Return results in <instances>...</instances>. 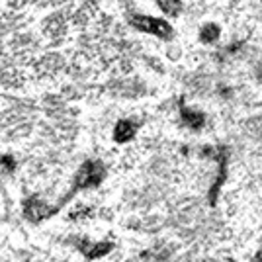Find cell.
Wrapping results in <instances>:
<instances>
[{"label": "cell", "instance_id": "obj_1", "mask_svg": "<svg viewBox=\"0 0 262 262\" xmlns=\"http://www.w3.org/2000/svg\"><path fill=\"white\" fill-rule=\"evenodd\" d=\"M129 24L139 30L143 33H151L157 37H163V39H170L172 37V26L164 20L153 18V16H131Z\"/></svg>", "mask_w": 262, "mask_h": 262}, {"label": "cell", "instance_id": "obj_2", "mask_svg": "<svg viewBox=\"0 0 262 262\" xmlns=\"http://www.w3.org/2000/svg\"><path fill=\"white\" fill-rule=\"evenodd\" d=\"M133 135H135V125H133L131 121H125V120L118 121V125H116V131H114V137H116V141L125 143V141H129Z\"/></svg>", "mask_w": 262, "mask_h": 262}, {"label": "cell", "instance_id": "obj_3", "mask_svg": "<svg viewBox=\"0 0 262 262\" xmlns=\"http://www.w3.org/2000/svg\"><path fill=\"white\" fill-rule=\"evenodd\" d=\"M182 120H184L186 125H190V127L198 129V127L204 125V120H206V118H204V114H198V112L182 108Z\"/></svg>", "mask_w": 262, "mask_h": 262}, {"label": "cell", "instance_id": "obj_4", "mask_svg": "<svg viewBox=\"0 0 262 262\" xmlns=\"http://www.w3.org/2000/svg\"><path fill=\"white\" fill-rule=\"evenodd\" d=\"M157 4L166 16H178L180 10H182V2L180 0H157Z\"/></svg>", "mask_w": 262, "mask_h": 262}, {"label": "cell", "instance_id": "obj_5", "mask_svg": "<svg viewBox=\"0 0 262 262\" xmlns=\"http://www.w3.org/2000/svg\"><path fill=\"white\" fill-rule=\"evenodd\" d=\"M217 37H219L217 24H206V26L202 28V32H200V39H202L204 43H213Z\"/></svg>", "mask_w": 262, "mask_h": 262}]
</instances>
